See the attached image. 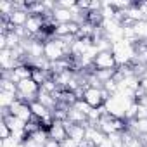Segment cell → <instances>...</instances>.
<instances>
[{"mask_svg":"<svg viewBox=\"0 0 147 147\" xmlns=\"http://www.w3.org/2000/svg\"><path fill=\"white\" fill-rule=\"evenodd\" d=\"M111 52H113V55L116 59L118 67L131 66V62L135 61V55H137V45L128 42V40H121L118 43H113Z\"/></svg>","mask_w":147,"mask_h":147,"instance_id":"6da1fadb","label":"cell"},{"mask_svg":"<svg viewBox=\"0 0 147 147\" xmlns=\"http://www.w3.org/2000/svg\"><path fill=\"white\" fill-rule=\"evenodd\" d=\"M133 102H135L133 99H130V97H126V95H123V94H114V95H111V97L106 100L104 106H106V111H107L109 116L125 121V114H126L128 107H130Z\"/></svg>","mask_w":147,"mask_h":147,"instance_id":"7a4b0ae2","label":"cell"},{"mask_svg":"<svg viewBox=\"0 0 147 147\" xmlns=\"http://www.w3.org/2000/svg\"><path fill=\"white\" fill-rule=\"evenodd\" d=\"M38 92H40V85L35 83L33 78L23 80V82L18 83V99H19V100H24V102L31 104V102L36 100Z\"/></svg>","mask_w":147,"mask_h":147,"instance_id":"3957f363","label":"cell"},{"mask_svg":"<svg viewBox=\"0 0 147 147\" xmlns=\"http://www.w3.org/2000/svg\"><path fill=\"white\" fill-rule=\"evenodd\" d=\"M109 99V94L104 88H95V87H87L83 92V100H87L92 107H100L106 104Z\"/></svg>","mask_w":147,"mask_h":147,"instance_id":"277c9868","label":"cell"},{"mask_svg":"<svg viewBox=\"0 0 147 147\" xmlns=\"http://www.w3.org/2000/svg\"><path fill=\"white\" fill-rule=\"evenodd\" d=\"M94 69H97V71H116L118 64H116L113 52H99V55L94 59Z\"/></svg>","mask_w":147,"mask_h":147,"instance_id":"5b68a950","label":"cell"},{"mask_svg":"<svg viewBox=\"0 0 147 147\" xmlns=\"http://www.w3.org/2000/svg\"><path fill=\"white\" fill-rule=\"evenodd\" d=\"M9 114L16 116V118H19V119L26 121V123H30V121H33V119H35V118H33V113H31L30 104H28V102H24V100H19V99H18V100L9 107Z\"/></svg>","mask_w":147,"mask_h":147,"instance_id":"8992f818","label":"cell"},{"mask_svg":"<svg viewBox=\"0 0 147 147\" xmlns=\"http://www.w3.org/2000/svg\"><path fill=\"white\" fill-rule=\"evenodd\" d=\"M24 28H26V31H28V35H30L31 38H36V36H40V35L43 33V30L47 28V26H45V18H43V16H33V14H30V18H28V21H26Z\"/></svg>","mask_w":147,"mask_h":147,"instance_id":"52a82bcc","label":"cell"},{"mask_svg":"<svg viewBox=\"0 0 147 147\" xmlns=\"http://www.w3.org/2000/svg\"><path fill=\"white\" fill-rule=\"evenodd\" d=\"M107 138V135L99 128V126H94V125H85V140H88L92 145L99 147L104 140Z\"/></svg>","mask_w":147,"mask_h":147,"instance_id":"ba28073f","label":"cell"},{"mask_svg":"<svg viewBox=\"0 0 147 147\" xmlns=\"http://www.w3.org/2000/svg\"><path fill=\"white\" fill-rule=\"evenodd\" d=\"M49 137L57 140V142H64L67 138V126H66V121H54L49 128Z\"/></svg>","mask_w":147,"mask_h":147,"instance_id":"9c48e42d","label":"cell"},{"mask_svg":"<svg viewBox=\"0 0 147 147\" xmlns=\"http://www.w3.org/2000/svg\"><path fill=\"white\" fill-rule=\"evenodd\" d=\"M19 64H21V62L14 59L11 49L0 50V67H2V71H12V69H16Z\"/></svg>","mask_w":147,"mask_h":147,"instance_id":"30bf717a","label":"cell"},{"mask_svg":"<svg viewBox=\"0 0 147 147\" xmlns=\"http://www.w3.org/2000/svg\"><path fill=\"white\" fill-rule=\"evenodd\" d=\"M30 18V12L28 11H23V9H14V12L7 18V21L14 26V28H24L26 21Z\"/></svg>","mask_w":147,"mask_h":147,"instance_id":"8fae6325","label":"cell"},{"mask_svg":"<svg viewBox=\"0 0 147 147\" xmlns=\"http://www.w3.org/2000/svg\"><path fill=\"white\" fill-rule=\"evenodd\" d=\"M52 18L55 21V24H64V23H73L75 18H73V12L69 9H64V7H55L54 12H52Z\"/></svg>","mask_w":147,"mask_h":147,"instance_id":"7c38bea8","label":"cell"},{"mask_svg":"<svg viewBox=\"0 0 147 147\" xmlns=\"http://www.w3.org/2000/svg\"><path fill=\"white\" fill-rule=\"evenodd\" d=\"M66 126H67V137L76 140V142H82L85 140V125H71L66 121Z\"/></svg>","mask_w":147,"mask_h":147,"instance_id":"4fadbf2b","label":"cell"},{"mask_svg":"<svg viewBox=\"0 0 147 147\" xmlns=\"http://www.w3.org/2000/svg\"><path fill=\"white\" fill-rule=\"evenodd\" d=\"M16 100H18V95H16V94L0 90V107H2V109H9Z\"/></svg>","mask_w":147,"mask_h":147,"instance_id":"5bb4252c","label":"cell"},{"mask_svg":"<svg viewBox=\"0 0 147 147\" xmlns=\"http://www.w3.org/2000/svg\"><path fill=\"white\" fill-rule=\"evenodd\" d=\"M0 90L11 92V94H16V95H18V85H16L11 78H2V80H0Z\"/></svg>","mask_w":147,"mask_h":147,"instance_id":"9a60e30c","label":"cell"},{"mask_svg":"<svg viewBox=\"0 0 147 147\" xmlns=\"http://www.w3.org/2000/svg\"><path fill=\"white\" fill-rule=\"evenodd\" d=\"M94 45L97 47L99 52H111V49H113V43H111L106 36H100V38L94 40Z\"/></svg>","mask_w":147,"mask_h":147,"instance_id":"2e32d148","label":"cell"},{"mask_svg":"<svg viewBox=\"0 0 147 147\" xmlns=\"http://www.w3.org/2000/svg\"><path fill=\"white\" fill-rule=\"evenodd\" d=\"M0 147H24V144H23V140L9 137V138H4L2 142H0Z\"/></svg>","mask_w":147,"mask_h":147,"instance_id":"e0dca14e","label":"cell"},{"mask_svg":"<svg viewBox=\"0 0 147 147\" xmlns=\"http://www.w3.org/2000/svg\"><path fill=\"white\" fill-rule=\"evenodd\" d=\"M107 138H109V142L113 144V147H123V131L113 133V135H109Z\"/></svg>","mask_w":147,"mask_h":147,"instance_id":"ac0fdd59","label":"cell"},{"mask_svg":"<svg viewBox=\"0 0 147 147\" xmlns=\"http://www.w3.org/2000/svg\"><path fill=\"white\" fill-rule=\"evenodd\" d=\"M9 137H12V131H11V128H9V125L5 123V121H2L0 123V138H9Z\"/></svg>","mask_w":147,"mask_h":147,"instance_id":"d6986e66","label":"cell"},{"mask_svg":"<svg viewBox=\"0 0 147 147\" xmlns=\"http://www.w3.org/2000/svg\"><path fill=\"white\" fill-rule=\"evenodd\" d=\"M61 147H80V142H76V140H73V138H66L64 142H61Z\"/></svg>","mask_w":147,"mask_h":147,"instance_id":"ffe728a7","label":"cell"},{"mask_svg":"<svg viewBox=\"0 0 147 147\" xmlns=\"http://www.w3.org/2000/svg\"><path fill=\"white\" fill-rule=\"evenodd\" d=\"M23 144H24V147H43V145H40V144H38L35 138H31V137H28Z\"/></svg>","mask_w":147,"mask_h":147,"instance_id":"44dd1931","label":"cell"},{"mask_svg":"<svg viewBox=\"0 0 147 147\" xmlns=\"http://www.w3.org/2000/svg\"><path fill=\"white\" fill-rule=\"evenodd\" d=\"M140 90L144 92V95H147V76L140 78Z\"/></svg>","mask_w":147,"mask_h":147,"instance_id":"7402d4cb","label":"cell"},{"mask_svg":"<svg viewBox=\"0 0 147 147\" xmlns=\"http://www.w3.org/2000/svg\"><path fill=\"white\" fill-rule=\"evenodd\" d=\"M45 147H61V142H57V140H54V138H49L47 144H45Z\"/></svg>","mask_w":147,"mask_h":147,"instance_id":"603a6c76","label":"cell"},{"mask_svg":"<svg viewBox=\"0 0 147 147\" xmlns=\"http://www.w3.org/2000/svg\"><path fill=\"white\" fill-rule=\"evenodd\" d=\"M99 147H113V144L109 142V138H106V140H104V142H102V144H100Z\"/></svg>","mask_w":147,"mask_h":147,"instance_id":"cb8c5ba5","label":"cell"},{"mask_svg":"<svg viewBox=\"0 0 147 147\" xmlns=\"http://www.w3.org/2000/svg\"><path fill=\"white\" fill-rule=\"evenodd\" d=\"M137 102H140V104H142V106H144V107L147 109V95H145V97H142V99H138Z\"/></svg>","mask_w":147,"mask_h":147,"instance_id":"d4e9b609","label":"cell"},{"mask_svg":"<svg viewBox=\"0 0 147 147\" xmlns=\"http://www.w3.org/2000/svg\"><path fill=\"white\" fill-rule=\"evenodd\" d=\"M142 140H144V144H145V147H147V135H144V137H142Z\"/></svg>","mask_w":147,"mask_h":147,"instance_id":"484cf974","label":"cell"},{"mask_svg":"<svg viewBox=\"0 0 147 147\" xmlns=\"http://www.w3.org/2000/svg\"><path fill=\"white\" fill-rule=\"evenodd\" d=\"M94 147H95V145H94Z\"/></svg>","mask_w":147,"mask_h":147,"instance_id":"4316f807","label":"cell"}]
</instances>
